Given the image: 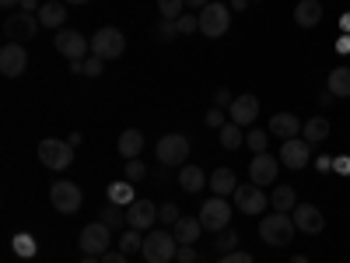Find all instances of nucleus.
Segmentation results:
<instances>
[{"mask_svg": "<svg viewBox=\"0 0 350 263\" xmlns=\"http://www.w3.org/2000/svg\"><path fill=\"white\" fill-rule=\"evenodd\" d=\"M179 239H175V231H165V228H151L148 236H144V249L140 256L148 263H168L175 260V253H179Z\"/></svg>", "mask_w": 350, "mask_h": 263, "instance_id": "nucleus-1", "label": "nucleus"}, {"mask_svg": "<svg viewBox=\"0 0 350 263\" xmlns=\"http://www.w3.org/2000/svg\"><path fill=\"white\" fill-rule=\"evenodd\" d=\"M295 218L284 214V211H273L270 218H259V239L267 242V246H287L291 239H295Z\"/></svg>", "mask_w": 350, "mask_h": 263, "instance_id": "nucleus-2", "label": "nucleus"}, {"mask_svg": "<svg viewBox=\"0 0 350 263\" xmlns=\"http://www.w3.org/2000/svg\"><path fill=\"white\" fill-rule=\"evenodd\" d=\"M196 18H200V32L207 39H217V36H224L231 28V8L221 4V0H211V4L203 8Z\"/></svg>", "mask_w": 350, "mask_h": 263, "instance_id": "nucleus-3", "label": "nucleus"}, {"mask_svg": "<svg viewBox=\"0 0 350 263\" xmlns=\"http://www.w3.org/2000/svg\"><path fill=\"white\" fill-rule=\"evenodd\" d=\"M53 49L64 53L70 64H74V60H88V56H92V42H88L77 28H60V32H56V39H53Z\"/></svg>", "mask_w": 350, "mask_h": 263, "instance_id": "nucleus-4", "label": "nucleus"}, {"mask_svg": "<svg viewBox=\"0 0 350 263\" xmlns=\"http://www.w3.org/2000/svg\"><path fill=\"white\" fill-rule=\"evenodd\" d=\"M228 221H231V203H228L224 197H211V200L200 208V225H203V231H214V236H221V231L228 228Z\"/></svg>", "mask_w": 350, "mask_h": 263, "instance_id": "nucleus-5", "label": "nucleus"}, {"mask_svg": "<svg viewBox=\"0 0 350 263\" xmlns=\"http://www.w3.org/2000/svg\"><path fill=\"white\" fill-rule=\"evenodd\" d=\"M39 162L49 165V168H56V172H64V168L74 162V144L56 140V137H46V140L39 144Z\"/></svg>", "mask_w": 350, "mask_h": 263, "instance_id": "nucleus-6", "label": "nucleus"}, {"mask_svg": "<svg viewBox=\"0 0 350 263\" xmlns=\"http://www.w3.org/2000/svg\"><path fill=\"white\" fill-rule=\"evenodd\" d=\"M109 242H112V228H109L105 221L84 225V231H81V249H84V256H105V253H109Z\"/></svg>", "mask_w": 350, "mask_h": 263, "instance_id": "nucleus-7", "label": "nucleus"}, {"mask_svg": "<svg viewBox=\"0 0 350 263\" xmlns=\"http://www.w3.org/2000/svg\"><path fill=\"white\" fill-rule=\"evenodd\" d=\"M123 49H126V39L120 28H98L92 36V53L102 56V60H116V56H123Z\"/></svg>", "mask_w": 350, "mask_h": 263, "instance_id": "nucleus-8", "label": "nucleus"}, {"mask_svg": "<svg viewBox=\"0 0 350 263\" xmlns=\"http://www.w3.org/2000/svg\"><path fill=\"white\" fill-rule=\"evenodd\" d=\"M189 158V137L186 134H165L158 140V162L161 165H183Z\"/></svg>", "mask_w": 350, "mask_h": 263, "instance_id": "nucleus-9", "label": "nucleus"}, {"mask_svg": "<svg viewBox=\"0 0 350 263\" xmlns=\"http://www.w3.org/2000/svg\"><path fill=\"white\" fill-rule=\"evenodd\" d=\"M39 14H28V11H21V14H11L8 21H4V36H8V42H28L36 32H39Z\"/></svg>", "mask_w": 350, "mask_h": 263, "instance_id": "nucleus-10", "label": "nucleus"}, {"mask_svg": "<svg viewBox=\"0 0 350 263\" xmlns=\"http://www.w3.org/2000/svg\"><path fill=\"white\" fill-rule=\"evenodd\" d=\"M49 200H53V208L60 211V214H77V208H81V190H77V183H67V179H60V183H53L49 186Z\"/></svg>", "mask_w": 350, "mask_h": 263, "instance_id": "nucleus-11", "label": "nucleus"}, {"mask_svg": "<svg viewBox=\"0 0 350 263\" xmlns=\"http://www.w3.org/2000/svg\"><path fill=\"white\" fill-rule=\"evenodd\" d=\"M231 197H235V208H239L242 214H262V211L270 208V197H267V190L256 186V183H252V186H239Z\"/></svg>", "mask_w": 350, "mask_h": 263, "instance_id": "nucleus-12", "label": "nucleus"}, {"mask_svg": "<svg viewBox=\"0 0 350 263\" xmlns=\"http://www.w3.org/2000/svg\"><path fill=\"white\" fill-rule=\"evenodd\" d=\"M158 221V208L154 200H133L126 208V228H137V231H151Z\"/></svg>", "mask_w": 350, "mask_h": 263, "instance_id": "nucleus-13", "label": "nucleus"}, {"mask_svg": "<svg viewBox=\"0 0 350 263\" xmlns=\"http://www.w3.org/2000/svg\"><path fill=\"white\" fill-rule=\"evenodd\" d=\"M280 162H284L287 168H305V165L312 162V144H308L305 137L284 140V144H280Z\"/></svg>", "mask_w": 350, "mask_h": 263, "instance_id": "nucleus-14", "label": "nucleus"}, {"mask_svg": "<svg viewBox=\"0 0 350 263\" xmlns=\"http://www.w3.org/2000/svg\"><path fill=\"white\" fill-rule=\"evenodd\" d=\"M277 172H280V158L273 162V155H256L252 162H249V179L256 183V186H273L277 183Z\"/></svg>", "mask_w": 350, "mask_h": 263, "instance_id": "nucleus-15", "label": "nucleus"}, {"mask_svg": "<svg viewBox=\"0 0 350 263\" xmlns=\"http://www.w3.org/2000/svg\"><path fill=\"white\" fill-rule=\"evenodd\" d=\"M28 67V53L21 49V42H8L0 49V74L4 77H21Z\"/></svg>", "mask_w": 350, "mask_h": 263, "instance_id": "nucleus-16", "label": "nucleus"}, {"mask_svg": "<svg viewBox=\"0 0 350 263\" xmlns=\"http://www.w3.org/2000/svg\"><path fill=\"white\" fill-rule=\"evenodd\" d=\"M291 218H295V225L301 231H308V236H319V231L326 228V218H323V211H319L315 203H298V208L291 211Z\"/></svg>", "mask_w": 350, "mask_h": 263, "instance_id": "nucleus-17", "label": "nucleus"}, {"mask_svg": "<svg viewBox=\"0 0 350 263\" xmlns=\"http://www.w3.org/2000/svg\"><path fill=\"white\" fill-rule=\"evenodd\" d=\"M273 137H280V140H291V137H298L305 127H301V120L295 112H273V120H270V127H267Z\"/></svg>", "mask_w": 350, "mask_h": 263, "instance_id": "nucleus-18", "label": "nucleus"}, {"mask_svg": "<svg viewBox=\"0 0 350 263\" xmlns=\"http://www.w3.org/2000/svg\"><path fill=\"white\" fill-rule=\"evenodd\" d=\"M259 116V99L256 95H239L235 102H231V123H239V127H245V123H252Z\"/></svg>", "mask_w": 350, "mask_h": 263, "instance_id": "nucleus-19", "label": "nucleus"}, {"mask_svg": "<svg viewBox=\"0 0 350 263\" xmlns=\"http://www.w3.org/2000/svg\"><path fill=\"white\" fill-rule=\"evenodd\" d=\"M39 21H42L46 28H56V32H60L64 21H67V4H64V0H42Z\"/></svg>", "mask_w": 350, "mask_h": 263, "instance_id": "nucleus-20", "label": "nucleus"}, {"mask_svg": "<svg viewBox=\"0 0 350 263\" xmlns=\"http://www.w3.org/2000/svg\"><path fill=\"white\" fill-rule=\"evenodd\" d=\"M211 190H214V197H231L239 190L235 172H231V168H214L211 172Z\"/></svg>", "mask_w": 350, "mask_h": 263, "instance_id": "nucleus-21", "label": "nucleus"}, {"mask_svg": "<svg viewBox=\"0 0 350 263\" xmlns=\"http://www.w3.org/2000/svg\"><path fill=\"white\" fill-rule=\"evenodd\" d=\"M295 21L301 28H315L319 21H323V4H319V0H301V4L295 8Z\"/></svg>", "mask_w": 350, "mask_h": 263, "instance_id": "nucleus-22", "label": "nucleus"}, {"mask_svg": "<svg viewBox=\"0 0 350 263\" xmlns=\"http://www.w3.org/2000/svg\"><path fill=\"white\" fill-rule=\"evenodd\" d=\"M270 208L273 211H284V214H291L298 208V193H295V186H273V193H270Z\"/></svg>", "mask_w": 350, "mask_h": 263, "instance_id": "nucleus-23", "label": "nucleus"}, {"mask_svg": "<svg viewBox=\"0 0 350 263\" xmlns=\"http://www.w3.org/2000/svg\"><path fill=\"white\" fill-rule=\"evenodd\" d=\"M172 228H175V239H179L183 246H193V242L200 239V231H203L200 218H179V221H175Z\"/></svg>", "mask_w": 350, "mask_h": 263, "instance_id": "nucleus-24", "label": "nucleus"}, {"mask_svg": "<svg viewBox=\"0 0 350 263\" xmlns=\"http://www.w3.org/2000/svg\"><path fill=\"white\" fill-rule=\"evenodd\" d=\"M116 148H120V155L130 162V158H137L140 151H144V134L140 130H123L120 134V144H116Z\"/></svg>", "mask_w": 350, "mask_h": 263, "instance_id": "nucleus-25", "label": "nucleus"}, {"mask_svg": "<svg viewBox=\"0 0 350 263\" xmlns=\"http://www.w3.org/2000/svg\"><path fill=\"white\" fill-rule=\"evenodd\" d=\"M329 95H336V99H350V67H336V71H329Z\"/></svg>", "mask_w": 350, "mask_h": 263, "instance_id": "nucleus-26", "label": "nucleus"}, {"mask_svg": "<svg viewBox=\"0 0 350 263\" xmlns=\"http://www.w3.org/2000/svg\"><path fill=\"white\" fill-rule=\"evenodd\" d=\"M203 183H207V175H203V168H196V165H186V168L179 172V186H183L186 193H200Z\"/></svg>", "mask_w": 350, "mask_h": 263, "instance_id": "nucleus-27", "label": "nucleus"}, {"mask_svg": "<svg viewBox=\"0 0 350 263\" xmlns=\"http://www.w3.org/2000/svg\"><path fill=\"white\" fill-rule=\"evenodd\" d=\"M301 134H305V140H308V144L326 140V137H329V120H326V116H315V120H308V123H305V130H301Z\"/></svg>", "mask_w": 350, "mask_h": 263, "instance_id": "nucleus-28", "label": "nucleus"}, {"mask_svg": "<svg viewBox=\"0 0 350 263\" xmlns=\"http://www.w3.org/2000/svg\"><path fill=\"white\" fill-rule=\"evenodd\" d=\"M217 134H221V148H224V151L242 148V140H245V134H242V127H239V123H224Z\"/></svg>", "mask_w": 350, "mask_h": 263, "instance_id": "nucleus-29", "label": "nucleus"}, {"mask_svg": "<svg viewBox=\"0 0 350 263\" xmlns=\"http://www.w3.org/2000/svg\"><path fill=\"white\" fill-rule=\"evenodd\" d=\"M183 8H186V0H158V11H161L165 21H179L186 14Z\"/></svg>", "mask_w": 350, "mask_h": 263, "instance_id": "nucleus-30", "label": "nucleus"}, {"mask_svg": "<svg viewBox=\"0 0 350 263\" xmlns=\"http://www.w3.org/2000/svg\"><path fill=\"white\" fill-rule=\"evenodd\" d=\"M102 221L109 225V228H123L126 225V211H120V203H105V211H102Z\"/></svg>", "mask_w": 350, "mask_h": 263, "instance_id": "nucleus-31", "label": "nucleus"}, {"mask_svg": "<svg viewBox=\"0 0 350 263\" xmlns=\"http://www.w3.org/2000/svg\"><path fill=\"white\" fill-rule=\"evenodd\" d=\"M109 200H112V203H133V186H130V179L112 183V186H109Z\"/></svg>", "mask_w": 350, "mask_h": 263, "instance_id": "nucleus-32", "label": "nucleus"}, {"mask_svg": "<svg viewBox=\"0 0 350 263\" xmlns=\"http://www.w3.org/2000/svg\"><path fill=\"white\" fill-rule=\"evenodd\" d=\"M120 249H123L126 256H130V253H140V249H144V236H140L137 228H126L123 239H120Z\"/></svg>", "mask_w": 350, "mask_h": 263, "instance_id": "nucleus-33", "label": "nucleus"}, {"mask_svg": "<svg viewBox=\"0 0 350 263\" xmlns=\"http://www.w3.org/2000/svg\"><path fill=\"white\" fill-rule=\"evenodd\" d=\"M245 144H249L252 155H262V151H267V144H270V130H249Z\"/></svg>", "mask_w": 350, "mask_h": 263, "instance_id": "nucleus-34", "label": "nucleus"}, {"mask_svg": "<svg viewBox=\"0 0 350 263\" xmlns=\"http://www.w3.org/2000/svg\"><path fill=\"white\" fill-rule=\"evenodd\" d=\"M11 246H14L18 256H32V253H36V239H32V236H14Z\"/></svg>", "mask_w": 350, "mask_h": 263, "instance_id": "nucleus-35", "label": "nucleus"}, {"mask_svg": "<svg viewBox=\"0 0 350 263\" xmlns=\"http://www.w3.org/2000/svg\"><path fill=\"white\" fill-rule=\"evenodd\" d=\"M235 246H239V236H235L231 228H224L221 239H217V249H221V253H235Z\"/></svg>", "mask_w": 350, "mask_h": 263, "instance_id": "nucleus-36", "label": "nucleus"}, {"mask_svg": "<svg viewBox=\"0 0 350 263\" xmlns=\"http://www.w3.org/2000/svg\"><path fill=\"white\" fill-rule=\"evenodd\" d=\"M175 28H179L183 36H189V32H200V18H196V14H183L179 21H175Z\"/></svg>", "mask_w": 350, "mask_h": 263, "instance_id": "nucleus-37", "label": "nucleus"}, {"mask_svg": "<svg viewBox=\"0 0 350 263\" xmlns=\"http://www.w3.org/2000/svg\"><path fill=\"white\" fill-rule=\"evenodd\" d=\"M102 67H105V60L92 53V56L84 60V77H98V74H102Z\"/></svg>", "mask_w": 350, "mask_h": 263, "instance_id": "nucleus-38", "label": "nucleus"}, {"mask_svg": "<svg viewBox=\"0 0 350 263\" xmlns=\"http://www.w3.org/2000/svg\"><path fill=\"white\" fill-rule=\"evenodd\" d=\"M144 175H148V168H144L137 158H130V162H126V179L137 183V179H144Z\"/></svg>", "mask_w": 350, "mask_h": 263, "instance_id": "nucleus-39", "label": "nucleus"}, {"mask_svg": "<svg viewBox=\"0 0 350 263\" xmlns=\"http://www.w3.org/2000/svg\"><path fill=\"white\" fill-rule=\"evenodd\" d=\"M158 218H161V225H175V221H179L183 214H179V208H175V203H165Z\"/></svg>", "mask_w": 350, "mask_h": 263, "instance_id": "nucleus-40", "label": "nucleus"}, {"mask_svg": "<svg viewBox=\"0 0 350 263\" xmlns=\"http://www.w3.org/2000/svg\"><path fill=\"white\" fill-rule=\"evenodd\" d=\"M214 102H217V109H221V105H228V109H231V102H235V99H231L228 88H217V92H214Z\"/></svg>", "mask_w": 350, "mask_h": 263, "instance_id": "nucleus-41", "label": "nucleus"}, {"mask_svg": "<svg viewBox=\"0 0 350 263\" xmlns=\"http://www.w3.org/2000/svg\"><path fill=\"white\" fill-rule=\"evenodd\" d=\"M158 36H161V39H175V36H179V28H175V21H161Z\"/></svg>", "mask_w": 350, "mask_h": 263, "instance_id": "nucleus-42", "label": "nucleus"}, {"mask_svg": "<svg viewBox=\"0 0 350 263\" xmlns=\"http://www.w3.org/2000/svg\"><path fill=\"white\" fill-rule=\"evenodd\" d=\"M221 263H252V256L249 253H224Z\"/></svg>", "mask_w": 350, "mask_h": 263, "instance_id": "nucleus-43", "label": "nucleus"}, {"mask_svg": "<svg viewBox=\"0 0 350 263\" xmlns=\"http://www.w3.org/2000/svg\"><path fill=\"white\" fill-rule=\"evenodd\" d=\"M175 260H183V263H196V249H193V246H179Z\"/></svg>", "mask_w": 350, "mask_h": 263, "instance_id": "nucleus-44", "label": "nucleus"}, {"mask_svg": "<svg viewBox=\"0 0 350 263\" xmlns=\"http://www.w3.org/2000/svg\"><path fill=\"white\" fill-rule=\"evenodd\" d=\"M207 123L221 130V127H224V112H221V109H211V112H207Z\"/></svg>", "mask_w": 350, "mask_h": 263, "instance_id": "nucleus-45", "label": "nucleus"}, {"mask_svg": "<svg viewBox=\"0 0 350 263\" xmlns=\"http://www.w3.org/2000/svg\"><path fill=\"white\" fill-rule=\"evenodd\" d=\"M102 263H130V260H126V253H123V249H116V253H105V256H102Z\"/></svg>", "mask_w": 350, "mask_h": 263, "instance_id": "nucleus-46", "label": "nucleus"}, {"mask_svg": "<svg viewBox=\"0 0 350 263\" xmlns=\"http://www.w3.org/2000/svg\"><path fill=\"white\" fill-rule=\"evenodd\" d=\"M21 11H28V14H39V11H42V0H21Z\"/></svg>", "mask_w": 350, "mask_h": 263, "instance_id": "nucleus-47", "label": "nucleus"}, {"mask_svg": "<svg viewBox=\"0 0 350 263\" xmlns=\"http://www.w3.org/2000/svg\"><path fill=\"white\" fill-rule=\"evenodd\" d=\"M333 168L347 175V172H350V158H333Z\"/></svg>", "mask_w": 350, "mask_h": 263, "instance_id": "nucleus-48", "label": "nucleus"}, {"mask_svg": "<svg viewBox=\"0 0 350 263\" xmlns=\"http://www.w3.org/2000/svg\"><path fill=\"white\" fill-rule=\"evenodd\" d=\"M336 53H350V39H347V36L336 42Z\"/></svg>", "mask_w": 350, "mask_h": 263, "instance_id": "nucleus-49", "label": "nucleus"}, {"mask_svg": "<svg viewBox=\"0 0 350 263\" xmlns=\"http://www.w3.org/2000/svg\"><path fill=\"white\" fill-rule=\"evenodd\" d=\"M207 4H211V0H186V8H200V11L207 8Z\"/></svg>", "mask_w": 350, "mask_h": 263, "instance_id": "nucleus-50", "label": "nucleus"}, {"mask_svg": "<svg viewBox=\"0 0 350 263\" xmlns=\"http://www.w3.org/2000/svg\"><path fill=\"white\" fill-rule=\"evenodd\" d=\"M21 0H0V8H18Z\"/></svg>", "mask_w": 350, "mask_h": 263, "instance_id": "nucleus-51", "label": "nucleus"}, {"mask_svg": "<svg viewBox=\"0 0 350 263\" xmlns=\"http://www.w3.org/2000/svg\"><path fill=\"white\" fill-rule=\"evenodd\" d=\"M249 4V0H231V8H245Z\"/></svg>", "mask_w": 350, "mask_h": 263, "instance_id": "nucleus-52", "label": "nucleus"}, {"mask_svg": "<svg viewBox=\"0 0 350 263\" xmlns=\"http://www.w3.org/2000/svg\"><path fill=\"white\" fill-rule=\"evenodd\" d=\"M81 263H102V260H98V256H84Z\"/></svg>", "mask_w": 350, "mask_h": 263, "instance_id": "nucleus-53", "label": "nucleus"}, {"mask_svg": "<svg viewBox=\"0 0 350 263\" xmlns=\"http://www.w3.org/2000/svg\"><path fill=\"white\" fill-rule=\"evenodd\" d=\"M291 263H308L305 256H291Z\"/></svg>", "mask_w": 350, "mask_h": 263, "instance_id": "nucleus-54", "label": "nucleus"}, {"mask_svg": "<svg viewBox=\"0 0 350 263\" xmlns=\"http://www.w3.org/2000/svg\"><path fill=\"white\" fill-rule=\"evenodd\" d=\"M343 28H347V32H350V14H343Z\"/></svg>", "mask_w": 350, "mask_h": 263, "instance_id": "nucleus-55", "label": "nucleus"}, {"mask_svg": "<svg viewBox=\"0 0 350 263\" xmlns=\"http://www.w3.org/2000/svg\"><path fill=\"white\" fill-rule=\"evenodd\" d=\"M64 4H88V0H64Z\"/></svg>", "mask_w": 350, "mask_h": 263, "instance_id": "nucleus-56", "label": "nucleus"}]
</instances>
